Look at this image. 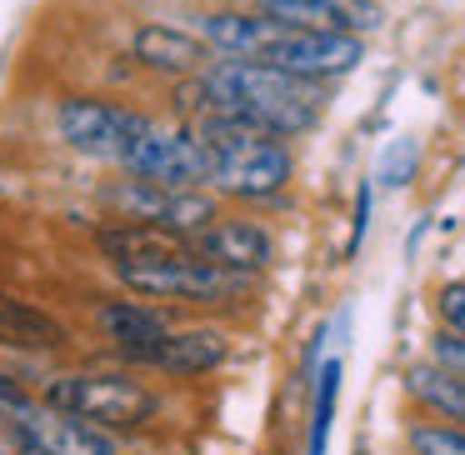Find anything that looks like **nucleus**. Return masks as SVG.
<instances>
[{
	"label": "nucleus",
	"mask_w": 465,
	"mask_h": 455,
	"mask_svg": "<svg viewBox=\"0 0 465 455\" xmlns=\"http://www.w3.org/2000/svg\"><path fill=\"white\" fill-rule=\"evenodd\" d=\"M335 391H341V365L321 371V395H315V420H311V455H325V435H331V415H335Z\"/></svg>",
	"instance_id": "6ab92c4d"
},
{
	"label": "nucleus",
	"mask_w": 465,
	"mask_h": 455,
	"mask_svg": "<svg viewBox=\"0 0 465 455\" xmlns=\"http://www.w3.org/2000/svg\"><path fill=\"white\" fill-rule=\"evenodd\" d=\"M271 25H275L271 15H235V11H215V15H205V21H201V31H205V41H211L215 51L251 61V55L265 45Z\"/></svg>",
	"instance_id": "f3484780"
},
{
	"label": "nucleus",
	"mask_w": 465,
	"mask_h": 455,
	"mask_svg": "<svg viewBox=\"0 0 465 455\" xmlns=\"http://www.w3.org/2000/svg\"><path fill=\"white\" fill-rule=\"evenodd\" d=\"M405 391H411L420 405H430L435 415L465 425V375L445 371L440 361L435 365H411V371H405Z\"/></svg>",
	"instance_id": "dca6fc26"
},
{
	"label": "nucleus",
	"mask_w": 465,
	"mask_h": 455,
	"mask_svg": "<svg viewBox=\"0 0 465 455\" xmlns=\"http://www.w3.org/2000/svg\"><path fill=\"white\" fill-rule=\"evenodd\" d=\"M195 135L211 151L215 185H225L231 195L245 201H271L291 181V151L281 145V135L261 131V125L241 121L231 111H205V121L195 125Z\"/></svg>",
	"instance_id": "f03ea898"
},
{
	"label": "nucleus",
	"mask_w": 465,
	"mask_h": 455,
	"mask_svg": "<svg viewBox=\"0 0 465 455\" xmlns=\"http://www.w3.org/2000/svg\"><path fill=\"white\" fill-rule=\"evenodd\" d=\"M211 51H215L211 41H195L175 25H141L135 31V61L165 75H201L211 65Z\"/></svg>",
	"instance_id": "ddd939ff"
},
{
	"label": "nucleus",
	"mask_w": 465,
	"mask_h": 455,
	"mask_svg": "<svg viewBox=\"0 0 465 455\" xmlns=\"http://www.w3.org/2000/svg\"><path fill=\"white\" fill-rule=\"evenodd\" d=\"M201 91H205V111H231L241 121L261 125L271 135H301L321 121V91L315 81L291 71H275L265 61H211L201 71Z\"/></svg>",
	"instance_id": "f257e3e1"
},
{
	"label": "nucleus",
	"mask_w": 465,
	"mask_h": 455,
	"mask_svg": "<svg viewBox=\"0 0 465 455\" xmlns=\"http://www.w3.org/2000/svg\"><path fill=\"white\" fill-rule=\"evenodd\" d=\"M0 345L11 351H61L65 345V325L55 315L35 311V305L0 295Z\"/></svg>",
	"instance_id": "2eb2a0df"
},
{
	"label": "nucleus",
	"mask_w": 465,
	"mask_h": 455,
	"mask_svg": "<svg viewBox=\"0 0 465 455\" xmlns=\"http://www.w3.org/2000/svg\"><path fill=\"white\" fill-rule=\"evenodd\" d=\"M261 15L281 25H305V31H345L365 35L381 25L375 0H261Z\"/></svg>",
	"instance_id": "1a4fd4ad"
},
{
	"label": "nucleus",
	"mask_w": 465,
	"mask_h": 455,
	"mask_svg": "<svg viewBox=\"0 0 465 455\" xmlns=\"http://www.w3.org/2000/svg\"><path fill=\"white\" fill-rule=\"evenodd\" d=\"M205 261L225 265V271H245L255 275L261 265H271V235L251 221H211L201 235H195Z\"/></svg>",
	"instance_id": "f8f14e48"
},
{
	"label": "nucleus",
	"mask_w": 465,
	"mask_h": 455,
	"mask_svg": "<svg viewBox=\"0 0 465 455\" xmlns=\"http://www.w3.org/2000/svg\"><path fill=\"white\" fill-rule=\"evenodd\" d=\"M111 205H121V221H155L171 231L201 235L215 221V205L201 191H181V185H161V181H125L105 195Z\"/></svg>",
	"instance_id": "6e6552de"
},
{
	"label": "nucleus",
	"mask_w": 465,
	"mask_h": 455,
	"mask_svg": "<svg viewBox=\"0 0 465 455\" xmlns=\"http://www.w3.org/2000/svg\"><path fill=\"white\" fill-rule=\"evenodd\" d=\"M41 401L105 430H135L155 415V391H145L131 375H55Z\"/></svg>",
	"instance_id": "7ed1b4c3"
},
{
	"label": "nucleus",
	"mask_w": 465,
	"mask_h": 455,
	"mask_svg": "<svg viewBox=\"0 0 465 455\" xmlns=\"http://www.w3.org/2000/svg\"><path fill=\"white\" fill-rule=\"evenodd\" d=\"M411 445L415 455H465V425H415Z\"/></svg>",
	"instance_id": "aec40b11"
},
{
	"label": "nucleus",
	"mask_w": 465,
	"mask_h": 455,
	"mask_svg": "<svg viewBox=\"0 0 465 455\" xmlns=\"http://www.w3.org/2000/svg\"><path fill=\"white\" fill-rule=\"evenodd\" d=\"M0 455H45V445L25 425V410H0Z\"/></svg>",
	"instance_id": "412c9836"
},
{
	"label": "nucleus",
	"mask_w": 465,
	"mask_h": 455,
	"mask_svg": "<svg viewBox=\"0 0 465 455\" xmlns=\"http://www.w3.org/2000/svg\"><path fill=\"white\" fill-rule=\"evenodd\" d=\"M440 315H445V325H450V331L465 335V285L460 281L440 291Z\"/></svg>",
	"instance_id": "4be33fe9"
},
{
	"label": "nucleus",
	"mask_w": 465,
	"mask_h": 455,
	"mask_svg": "<svg viewBox=\"0 0 465 455\" xmlns=\"http://www.w3.org/2000/svg\"><path fill=\"white\" fill-rule=\"evenodd\" d=\"M95 241H101V251L111 255V265H121V261H175V255L195 251V235L171 231V225H155V221L105 225Z\"/></svg>",
	"instance_id": "9b49d317"
},
{
	"label": "nucleus",
	"mask_w": 465,
	"mask_h": 455,
	"mask_svg": "<svg viewBox=\"0 0 465 455\" xmlns=\"http://www.w3.org/2000/svg\"><path fill=\"white\" fill-rule=\"evenodd\" d=\"M0 410H35V401L11 381V375H0Z\"/></svg>",
	"instance_id": "5701e85b"
},
{
	"label": "nucleus",
	"mask_w": 465,
	"mask_h": 455,
	"mask_svg": "<svg viewBox=\"0 0 465 455\" xmlns=\"http://www.w3.org/2000/svg\"><path fill=\"white\" fill-rule=\"evenodd\" d=\"M125 171L145 175V181H161V185H181V191L215 181L211 151H205L201 135H195V131H161L155 121L145 125V135L131 145Z\"/></svg>",
	"instance_id": "0eeeda50"
},
{
	"label": "nucleus",
	"mask_w": 465,
	"mask_h": 455,
	"mask_svg": "<svg viewBox=\"0 0 465 455\" xmlns=\"http://www.w3.org/2000/svg\"><path fill=\"white\" fill-rule=\"evenodd\" d=\"M251 61H265L275 71L305 75V81H331V75H345L365 61V41L345 31H305V25H271L265 45L251 55Z\"/></svg>",
	"instance_id": "39448f33"
},
{
	"label": "nucleus",
	"mask_w": 465,
	"mask_h": 455,
	"mask_svg": "<svg viewBox=\"0 0 465 455\" xmlns=\"http://www.w3.org/2000/svg\"><path fill=\"white\" fill-rule=\"evenodd\" d=\"M25 425L35 430V440L45 445V455H115V440L101 430V425L81 420L71 410H25Z\"/></svg>",
	"instance_id": "4468645a"
},
{
	"label": "nucleus",
	"mask_w": 465,
	"mask_h": 455,
	"mask_svg": "<svg viewBox=\"0 0 465 455\" xmlns=\"http://www.w3.org/2000/svg\"><path fill=\"white\" fill-rule=\"evenodd\" d=\"M101 331L111 335L115 345H121V355L141 351V345L161 341L165 335V321L155 311H145V305H131V301H111L101 305Z\"/></svg>",
	"instance_id": "a211bd4d"
},
{
	"label": "nucleus",
	"mask_w": 465,
	"mask_h": 455,
	"mask_svg": "<svg viewBox=\"0 0 465 455\" xmlns=\"http://www.w3.org/2000/svg\"><path fill=\"white\" fill-rule=\"evenodd\" d=\"M115 275L141 295H181V301H231L251 285L245 271H225V265L205 261L201 245L175 261H121Z\"/></svg>",
	"instance_id": "20e7f679"
},
{
	"label": "nucleus",
	"mask_w": 465,
	"mask_h": 455,
	"mask_svg": "<svg viewBox=\"0 0 465 455\" xmlns=\"http://www.w3.org/2000/svg\"><path fill=\"white\" fill-rule=\"evenodd\" d=\"M125 361H141V365H155L165 375H205L225 361V335L221 331H165L161 341L131 351Z\"/></svg>",
	"instance_id": "9d476101"
},
{
	"label": "nucleus",
	"mask_w": 465,
	"mask_h": 455,
	"mask_svg": "<svg viewBox=\"0 0 465 455\" xmlns=\"http://www.w3.org/2000/svg\"><path fill=\"white\" fill-rule=\"evenodd\" d=\"M55 125H61L65 145L81 155H95V161H121L131 155V145L145 135V115L125 111V105H111V101H91V95H75V101L61 105V115H55Z\"/></svg>",
	"instance_id": "423d86ee"
}]
</instances>
